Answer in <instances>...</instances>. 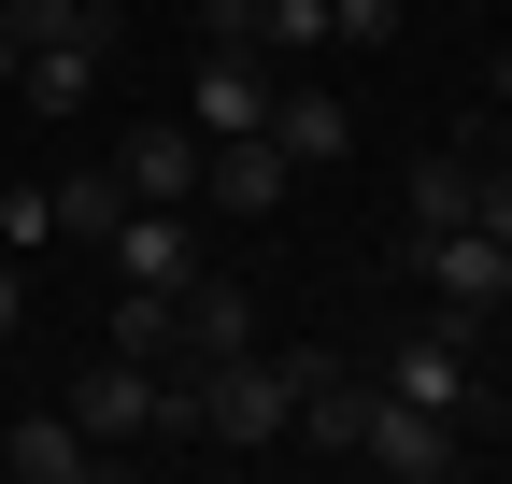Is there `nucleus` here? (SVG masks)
<instances>
[{"mask_svg": "<svg viewBox=\"0 0 512 484\" xmlns=\"http://www.w3.org/2000/svg\"><path fill=\"white\" fill-rule=\"evenodd\" d=\"M271 143H285L299 171H342V157H356V114H342L328 86H271Z\"/></svg>", "mask_w": 512, "mask_h": 484, "instance_id": "9b49d317", "label": "nucleus"}, {"mask_svg": "<svg viewBox=\"0 0 512 484\" xmlns=\"http://www.w3.org/2000/svg\"><path fill=\"white\" fill-rule=\"evenodd\" d=\"M114 214H128V186H114V157H100V171H57V228H86V242H100Z\"/></svg>", "mask_w": 512, "mask_h": 484, "instance_id": "f3484780", "label": "nucleus"}, {"mask_svg": "<svg viewBox=\"0 0 512 484\" xmlns=\"http://www.w3.org/2000/svg\"><path fill=\"white\" fill-rule=\"evenodd\" d=\"M29 242H57V186H29V171H0V257H29Z\"/></svg>", "mask_w": 512, "mask_h": 484, "instance_id": "dca6fc26", "label": "nucleus"}, {"mask_svg": "<svg viewBox=\"0 0 512 484\" xmlns=\"http://www.w3.org/2000/svg\"><path fill=\"white\" fill-rule=\"evenodd\" d=\"M370 385H384V399H413V413H456V428H470V399H484V371H470V342L441 328V314L384 342V356H370Z\"/></svg>", "mask_w": 512, "mask_h": 484, "instance_id": "7ed1b4c3", "label": "nucleus"}, {"mask_svg": "<svg viewBox=\"0 0 512 484\" xmlns=\"http://www.w3.org/2000/svg\"><path fill=\"white\" fill-rule=\"evenodd\" d=\"M114 186L157 200V214H200V129H185V114H143V129L114 143Z\"/></svg>", "mask_w": 512, "mask_h": 484, "instance_id": "423d86ee", "label": "nucleus"}, {"mask_svg": "<svg viewBox=\"0 0 512 484\" xmlns=\"http://www.w3.org/2000/svg\"><path fill=\"white\" fill-rule=\"evenodd\" d=\"M200 15V43H256V0H185Z\"/></svg>", "mask_w": 512, "mask_h": 484, "instance_id": "aec40b11", "label": "nucleus"}, {"mask_svg": "<svg viewBox=\"0 0 512 484\" xmlns=\"http://www.w3.org/2000/svg\"><path fill=\"white\" fill-rule=\"evenodd\" d=\"M15 328H29V271L0 257V342H15Z\"/></svg>", "mask_w": 512, "mask_h": 484, "instance_id": "4be33fe9", "label": "nucleus"}, {"mask_svg": "<svg viewBox=\"0 0 512 484\" xmlns=\"http://www.w3.org/2000/svg\"><path fill=\"white\" fill-rule=\"evenodd\" d=\"M185 356H200V371L214 356H256V285H228V271L185 285Z\"/></svg>", "mask_w": 512, "mask_h": 484, "instance_id": "4468645a", "label": "nucleus"}, {"mask_svg": "<svg viewBox=\"0 0 512 484\" xmlns=\"http://www.w3.org/2000/svg\"><path fill=\"white\" fill-rule=\"evenodd\" d=\"M470 228H498V242H512V157H484V200H470Z\"/></svg>", "mask_w": 512, "mask_h": 484, "instance_id": "412c9836", "label": "nucleus"}, {"mask_svg": "<svg viewBox=\"0 0 512 484\" xmlns=\"http://www.w3.org/2000/svg\"><path fill=\"white\" fill-rule=\"evenodd\" d=\"M328 43V0H256V57H313Z\"/></svg>", "mask_w": 512, "mask_h": 484, "instance_id": "a211bd4d", "label": "nucleus"}, {"mask_svg": "<svg viewBox=\"0 0 512 484\" xmlns=\"http://www.w3.org/2000/svg\"><path fill=\"white\" fill-rule=\"evenodd\" d=\"M185 100H200V114H185L200 143H242V129H271V57H256V43H200Z\"/></svg>", "mask_w": 512, "mask_h": 484, "instance_id": "39448f33", "label": "nucleus"}, {"mask_svg": "<svg viewBox=\"0 0 512 484\" xmlns=\"http://www.w3.org/2000/svg\"><path fill=\"white\" fill-rule=\"evenodd\" d=\"M57 413H72L86 442H143V428H157V371H143V356H114V342H100L86 371H72V399H57Z\"/></svg>", "mask_w": 512, "mask_h": 484, "instance_id": "0eeeda50", "label": "nucleus"}, {"mask_svg": "<svg viewBox=\"0 0 512 484\" xmlns=\"http://www.w3.org/2000/svg\"><path fill=\"white\" fill-rule=\"evenodd\" d=\"M413 0H328V43H399Z\"/></svg>", "mask_w": 512, "mask_h": 484, "instance_id": "6ab92c4d", "label": "nucleus"}, {"mask_svg": "<svg viewBox=\"0 0 512 484\" xmlns=\"http://www.w3.org/2000/svg\"><path fill=\"white\" fill-rule=\"evenodd\" d=\"M100 72H114V15L86 0L72 29H43V43L15 57V100H29V114H86V86H100Z\"/></svg>", "mask_w": 512, "mask_h": 484, "instance_id": "20e7f679", "label": "nucleus"}, {"mask_svg": "<svg viewBox=\"0 0 512 484\" xmlns=\"http://www.w3.org/2000/svg\"><path fill=\"white\" fill-rule=\"evenodd\" d=\"M285 186H299V157H285L271 129H242V143H200V200H214V214H285Z\"/></svg>", "mask_w": 512, "mask_h": 484, "instance_id": "9d476101", "label": "nucleus"}, {"mask_svg": "<svg viewBox=\"0 0 512 484\" xmlns=\"http://www.w3.org/2000/svg\"><path fill=\"white\" fill-rule=\"evenodd\" d=\"M413 271H427V314L456 328V342H484L512 314V242L498 228H413Z\"/></svg>", "mask_w": 512, "mask_h": 484, "instance_id": "f03ea898", "label": "nucleus"}, {"mask_svg": "<svg viewBox=\"0 0 512 484\" xmlns=\"http://www.w3.org/2000/svg\"><path fill=\"white\" fill-rule=\"evenodd\" d=\"M100 242H114V285H171V299L200 285V228H185V214H157V200H128Z\"/></svg>", "mask_w": 512, "mask_h": 484, "instance_id": "1a4fd4ad", "label": "nucleus"}, {"mask_svg": "<svg viewBox=\"0 0 512 484\" xmlns=\"http://www.w3.org/2000/svg\"><path fill=\"white\" fill-rule=\"evenodd\" d=\"M200 371V356H185ZM285 413H299V371H285V342H256V356H214L200 371V442H228V456H271L285 442Z\"/></svg>", "mask_w": 512, "mask_h": 484, "instance_id": "f257e3e1", "label": "nucleus"}, {"mask_svg": "<svg viewBox=\"0 0 512 484\" xmlns=\"http://www.w3.org/2000/svg\"><path fill=\"white\" fill-rule=\"evenodd\" d=\"M100 342H114V356H143V371H171V356H185V299H171V285H114Z\"/></svg>", "mask_w": 512, "mask_h": 484, "instance_id": "ddd939ff", "label": "nucleus"}, {"mask_svg": "<svg viewBox=\"0 0 512 484\" xmlns=\"http://www.w3.org/2000/svg\"><path fill=\"white\" fill-rule=\"evenodd\" d=\"M0 470H15V484H86L100 442L72 428V413H15V428H0Z\"/></svg>", "mask_w": 512, "mask_h": 484, "instance_id": "f8f14e48", "label": "nucleus"}, {"mask_svg": "<svg viewBox=\"0 0 512 484\" xmlns=\"http://www.w3.org/2000/svg\"><path fill=\"white\" fill-rule=\"evenodd\" d=\"M0 86H15V15H0Z\"/></svg>", "mask_w": 512, "mask_h": 484, "instance_id": "5701e85b", "label": "nucleus"}, {"mask_svg": "<svg viewBox=\"0 0 512 484\" xmlns=\"http://www.w3.org/2000/svg\"><path fill=\"white\" fill-rule=\"evenodd\" d=\"M356 456H370L384 484H441V470H456V413H413V399H384V385H370Z\"/></svg>", "mask_w": 512, "mask_h": 484, "instance_id": "6e6552de", "label": "nucleus"}, {"mask_svg": "<svg viewBox=\"0 0 512 484\" xmlns=\"http://www.w3.org/2000/svg\"><path fill=\"white\" fill-rule=\"evenodd\" d=\"M470 200H484V157H470V143L413 157V228H470Z\"/></svg>", "mask_w": 512, "mask_h": 484, "instance_id": "2eb2a0df", "label": "nucleus"}]
</instances>
